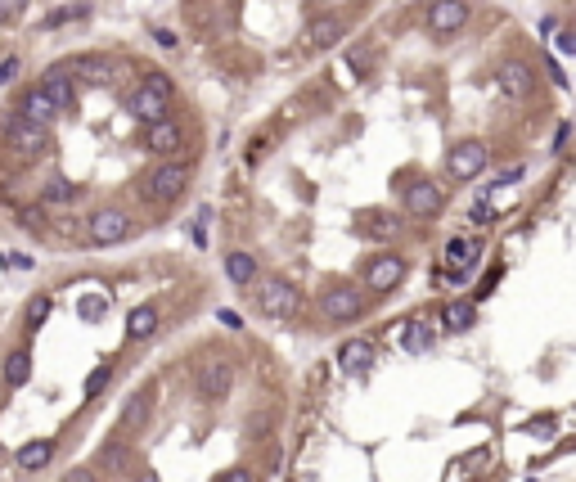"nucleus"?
<instances>
[{"label":"nucleus","mask_w":576,"mask_h":482,"mask_svg":"<svg viewBox=\"0 0 576 482\" xmlns=\"http://www.w3.org/2000/svg\"><path fill=\"white\" fill-rule=\"evenodd\" d=\"M27 379H32V356L18 347V352L5 356V388H23Z\"/></svg>","instance_id":"bb28decb"},{"label":"nucleus","mask_w":576,"mask_h":482,"mask_svg":"<svg viewBox=\"0 0 576 482\" xmlns=\"http://www.w3.org/2000/svg\"><path fill=\"white\" fill-rule=\"evenodd\" d=\"M549 77H554L558 91H567V77H563V68H558V64H549Z\"/></svg>","instance_id":"79ce46f5"},{"label":"nucleus","mask_w":576,"mask_h":482,"mask_svg":"<svg viewBox=\"0 0 576 482\" xmlns=\"http://www.w3.org/2000/svg\"><path fill=\"white\" fill-rule=\"evenodd\" d=\"M486 145L482 140H464V145H455L450 149V158H446V167H450V176L455 181H477V176L486 172Z\"/></svg>","instance_id":"423d86ee"},{"label":"nucleus","mask_w":576,"mask_h":482,"mask_svg":"<svg viewBox=\"0 0 576 482\" xmlns=\"http://www.w3.org/2000/svg\"><path fill=\"white\" fill-rule=\"evenodd\" d=\"M144 149H149V154H176L180 149V122H171V118L153 122V127L144 131Z\"/></svg>","instance_id":"f3484780"},{"label":"nucleus","mask_w":576,"mask_h":482,"mask_svg":"<svg viewBox=\"0 0 576 482\" xmlns=\"http://www.w3.org/2000/svg\"><path fill=\"white\" fill-rule=\"evenodd\" d=\"M554 149H558V154H563V149H567V122H563V127H558V136H554Z\"/></svg>","instance_id":"c03bdc74"},{"label":"nucleus","mask_w":576,"mask_h":482,"mask_svg":"<svg viewBox=\"0 0 576 482\" xmlns=\"http://www.w3.org/2000/svg\"><path fill=\"white\" fill-rule=\"evenodd\" d=\"M77 199V185H68L63 176H54L50 185H45V203H72Z\"/></svg>","instance_id":"c85d7f7f"},{"label":"nucleus","mask_w":576,"mask_h":482,"mask_svg":"<svg viewBox=\"0 0 576 482\" xmlns=\"http://www.w3.org/2000/svg\"><path fill=\"white\" fill-rule=\"evenodd\" d=\"M216 482H252V473H248V469H225Z\"/></svg>","instance_id":"58836bf2"},{"label":"nucleus","mask_w":576,"mask_h":482,"mask_svg":"<svg viewBox=\"0 0 576 482\" xmlns=\"http://www.w3.org/2000/svg\"><path fill=\"white\" fill-rule=\"evenodd\" d=\"M153 41H158V46H162V50H176V37H171V32H167V28H158V32H153Z\"/></svg>","instance_id":"ea45409f"},{"label":"nucleus","mask_w":576,"mask_h":482,"mask_svg":"<svg viewBox=\"0 0 576 482\" xmlns=\"http://www.w3.org/2000/svg\"><path fill=\"white\" fill-rule=\"evenodd\" d=\"M473 221H477V226H495V208L486 199H477L473 203Z\"/></svg>","instance_id":"72a5a7b5"},{"label":"nucleus","mask_w":576,"mask_h":482,"mask_svg":"<svg viewBox=\"0 0 576 482\" xmlns=\"http://www.w3.org/2000/svg\"><path fill=\"white\" fill-rule=\"evenodd\" d=\"M167 109H171V100H162V95L144 91V86L131 95V113L144 122V127H153V122H162V118H167Z\"/></svg>","instance_id":"aec40b11"},{"label":"nucleus","mask_w":576,"mask_h":482,"mask_svg":"<svg viewBox=\"0 0 576 482\" xmlns=\"http://www.w3.org/2000/svg\"><path fill=\"white\" fill-rule=\"evenodd\" d=\"M473 320H477V307L468 298H450L441 307V329L446 334H464V329H473Z\"/></svg>","instance_id":"6ab92c4d"},{"label":"nucleus","mask_w":576,"mask_h":482,"mask_svg":"<svg viewBox=\"0 0 576 482\" xmlns=\"http://www.w3.org/2000/svg\"><path fill=\"white\" fill-rule=\"evenodd\" d=\"M108 379H113V365H99V370H90V379H86V397H99V392L108 388Z\"/></svg>","instance_id":"2f4dec72"},{"label":"nucleus","mask_w":576,"mask_h":482,"mask_svg":"<svg viewBox=\"0 0 576 482\" xmlns=\"http://www.w3.org/2000/svg\"><path fill=\"white\" fill-rule=\"evenodd\" d=\"M68 73H77V77H86L90 86H104L108 77H113V64H108L104 55H77V59H68Z\"/></svg>","instance_id":"412c9836"},{"label":"nucleus","mask_w":576,"mask_h":482,"mask_svg":"<svg viewBox=\"0 0 576 482\" xmlns=\"http://www.w3.org/2000/svg\"><path fill=\"white\" fill-rule=\"evenodd\" d=\"M18 460V469L23 473H36V469H45V464L54 460V437H36V442H27L23 451L14 455Z\"/></svg>","instance_id":"5701e85b"},{"label":"nucleus","mask_w":576,"mask_h":482,"mask_svg":"<svg viewBox=\"0 0 576 482\" xmlns=\"http://www.w3.org/2000/svg\"><path fill=\"white\" fill-rule=\"evenodd\" d=\"M41 221H45V217H41V208H36V212H23V226H27V230H36Z\"/></svg>","instance_id":"37998d69"},{"label":"nucleus","mask_w":576,"mask_h":482,"mask_svg":"<svg viewBox=\"0 0 576 482\" xmlns=\"http://www.w3.org/2000/svg\"><path fill=\"white\" fill-rule=\"evenodd\" d=\"M14 113H18V118H27V122H36V127H50V122L59 118V109H54V104L45 100V95L36 91V86L23 95V100H18V109H14Z\"/></svg>","instance_id":"a211bd4d"},{"label":"nucleus","mask_w":576,"mask_h":482,"mask_svg":"<svg viewBox=\"0 0 576 482\" xmlns=\"http://www.w3.org/2000/svg\"><path fill=\"white\" fill-rule=\"evenodd\" d=\"M230 388H234V365L230 361H212V365H203V374H198V397L203 401H225L230 397Z\"/></svg>","instance_id":"9b49d317"},{"label":"nucleus","mask_w":576,"mask_h":482,"mask_svg":"<svg viewBox=\"0 0 576 482\" xmlns=\"http://www.w3.org/2000/svg\"><path fill=\"white\" fill-rule=\"evenodd\" d=\"M225 275H230V284H239V289H252V280H257V257L243 253V248L225 253Z\"/></svg>","instance_id":"4be33fe9"},{"label":"nucleus","mask_w":576,"mask_h":482,"mask_svg":"<svg viewBox=\"0 0 576 482\" xmlns=\"http://www.w3.org/2000/svg\"><path fill=\"white\" fill-rule=\"evenodd\" d=\"M99 464H104L108 473H117V478H126V482L144 478L140 460L131 455V446H126V442H104V446H99Z\"/></svg>","instance_id":"f8f14e48"},{"label":"nucleus","mask_w":576,"mask_h":482,"mask_svg":"<svg viewBox=\"0 0 576 482\" xmlns=\"http://www.w3.org/2000/svg\"><path fill=\"white\" fill-rule=\"evenodd\" d=\"M513 181H522V163H513V167H500V172L491 176V190H495V185H513Z\"/></svg>","instance_id":"473e14b6"},{"label":"nucleus","mask_w":576,"mask_h":482,"mask_svg":"<svg viewBox=\"0 0 576 482\" xmlns=\"http://www.w3.org/2000/svg\"><path fill=\"white\" fill-rule=\"evenodd\" d=\"M140 86H144V91H153V95H162V100H171V77L167 73H144Z\"/></svg>","instance_id":"c756f323"},{"label":"nucleus","mask_w":576,"mask_h":482,"mask_svg":"<svg viewBox=\"0 0 576 482\" xmlns=\"http://www.w3.org/2000/svg\"><path fill=\"white\" fill-rule=\"evenodd\" d=\"M0 131H5L9 149H18L23 158H36V154H45V149H50V127H36V122L18 118V113H9Z\"/></svg>","instance_id":"20e7f679"},{"label":"nucleus","mask_w":576,"mask_h":482,"mask_svg":"<svg viewBox=\"0 0 576 482\" xmlns=\"http://www.w3.org/2000/svg\"><path fill=\"white\" fill-rule=\"evenodd\" d=\"M320 311H324V320H356L360 311H365V293L360 289H351V284H338V289H329L320 298Z\"/></svg>","instance_id":"6e6552de"},{"label":"nucleus","mask_w":576,"mask_h":482,"mask_svg":"<svg viewBox=\"0 0 576 482\" xmlns=\"http://www.w3.org/2000/svg\"><path fill=\"white\" fill-rule=\"evenodd\" d=\"M131 230H135V221L126 217L122 208H99L95 217L86 221V239H90V244H99V248H108V244H122V239H131Z\"/></svg>","instance_id":"7ed1b4c3"},{"label":"nucleus","mask_w":576,"mask_h":482,"mask_svg":"<svg viewBox=\"0 0 576 482\" xmlns=\"http://www.w3.org/2000/svg\"><path fill=\"white\" fill-rule=\"evenodd\" d=\"M405 280V257L401 253H378L365 266V293H387Z\"/></svg>","instance_id":"39448f33"},{"label":"nucleus","mask_w":576,"mask_h":482,"mask_svg":"<svg viewBox=\"0 0 576 482\" xmlns=\"http://www.w3.org/2000/svg\"><path fill=\"white\" fill-rule=\"evenodd\" d=\"M216 320H221L225 329H239V316H234V311H216Z\"/></svg>","instance_id":"a19ab883"},{"label":"nucleus","mask_w":576,"mask_h":482,"mask_svg":"<svg viewBox=\"0 0 576 482\" xmlns=\"http://www.w3.org/2000/svg\"><path fill=\"white\" fill-rule=\"evenodd\" d=\"M36 91H41L45 95V100H50L54 104V109H72V100H77V91H72V77H68V68H50V73H45L41 77V86H36Z\"/></svg>","instance_id":"ddd939ff"},{"label":"nucleus","mask_w":576,"mask_h":482,"mask_svg":"<svg viewBox=\"0 0 576 482\" xmlns=\"http://www.w3.org/2000/svg\"><path fill=\"white\" fill-rule=\"evenodd\" d=\"M144 419H149V392H131L122 406V433H135V428H144Z\"/></svg>","instance_id":"a878e982"},{"label":"nucleus","mask_w":576,"mask_h":482,"mask_svg":"<svg viewBox=\"0 0 576 482\" xmlns=\"http://www.w3.org/2000/svg\"><path fill=\"white\" fill-rule=\"evenodd\" d=\"M45 316H50V298H45V293H41V298H32V302H27V325H32V329H41V325H45Z\"/></svg>","instance_id":"7c9ffc66"},{"label":"nucleus","mask_w":576,"mask_h":482,"mask_svg":"<svg viewBox=\"0 0 576 482\" xmlns=\"http://www.w3.org/2000/svg\"><path fill=\"white\" fill-rule=\"evenodd\" d=\"M495 86L504 91V100H527L531 86H536V73H531V64H522V59H509V64H500V73H495Z\"/></svg>","instance_id":"1a4fd4ad"},{"label":"nucleus","mask_w":576,"mask_h":482,"mask_svg":"<svg viewBox=\"0 0 576 482\" xmlns=\"http://www.w3.org/2000/svg\"><path fill=\"white\" fill-rule=\"evenodd\" d=\"M59 482H99V478H95V469H81V464H77V469H68Z\"/></svg>","instance_id":"c9c22d12"},{"label":"nucleus","mask_w":576,"mask_h":482,"mask_svg":"<svg viewBox=\"0 0 576 482\" xmlns=\"http://www.w3.org/2000/svg\"><path fill=\"white\" fill-rule=\"evenodd\" d=\"M558 55H576V37H572V32H558Z\"/></svg>","instance_id":"4c0bfd02"},{"label":"nucleus","mask_w":576,"mask_h":482,"mask_svg":"<svg viewBox=\"0 0 576 482\" xmlns=\"http://www.w3.org/2000/svg\"><path fill=\"white\" fill-rule=\"evenodd\" d=\"M468 23V0H432L428 5V32L432 37H455Z\"/></svg>","instance_id":"0eeeda50"},{"label":"nucleus","mask_w":576,"mask_h":482,"mask_svg":"<svg viewBox=\"0 0 576 482\" xmlns=\"http://www.w3.org/2000/svg\"><path fill=\"white\" fill-rule=\"evenodd\" d=\"M405 212H410V217H432V212H441V190L432 181L405 185Z\"/></svg>","instance_id":"4468645a"},{"label":"nucleus","mask_w":576,"mask_h":482,"mask_svg":"<svg viewBox=\"0 0 576 482\" xmlns=\"http://www.w3.org/2000/svg\"><path fill=\"white\" fill-rule=\"evenodd\" d=\"M185 185H189V167L185 163H162V167H153V172L144 176L140 194L149 203H171V199L185 194Z\"/></svg>","instance_id":"f257e3e1"},{"label":"nucleus","mask_w":576,"mask_h":482,"mask_svg":"<svg viewBox=\"0 0 576 482\" xmlns=\"http://www.w3.org/2000/svg\"><path fill=\"white\" fill-rule=\"evenodd\" d=\"M14 77H18V59L9 55L5 64H0V86H9V82H14Z\"/></svg>","instance_id":"e433bc0d"},{"label":"nucleus","mask_w":576,"mask_h":482,"mask_svg":"<svg viewBox=\"0 0 576 482\" xmlns=\"http://www.w3.org/2000/svg\"><path fill=\"white\" fill-rule=\"evenodd\" d=\"M342 32H347V23H342L338 14H329V19H315L302 41H306V50H329L342 41Z\"/></svg>","instance_id":"dca6fc26"},{"label":"nucleus","mask_w":576,"mask_h":482,"mask_svg":"<svg viewBox=\"0 0 576 482\" xmlns=\"http://www.w3.org/2000/svg\"><path fill=\"white\" fill-rule=\"evenodd\" d=\"M153 334H158V307L144 302V307H135L131 316H126V338H131V343H144V338H153Z\"/></svg>","instance_id":"b1692460"},{"label":"nucleus","mask_w":576,"mask_h":482,"mask_svg":"<svg viewBox=\"0 0 576 482\" xmlns=\"http://www.w3.org/2000/svg\"><path fill=\"white\" fill-rule=\"evenodd\" d=\"M477 257H482V239L455 235L446 244V275H450V280H464V275L477 266Z\"/></svg>","instance_id":"9d476101"},{"label":"nucleus","mask_w":576,"mask_h":482,"mask_svg":"<svg viewBox=\"0 0 576 482\" xmlns=\"http://www.w3.org/2000/svg\"><path fill=\"white\" fill-rule=\"evenodd\" d=\"M401 347H405V352H414V356L428 352V347H432V325H428V320H405V325H401Z\"/></svg>","instance_id":"393cba45"},{"label":"nucleus","mask_w":576,"mask_h":482,"mask_svg":"<svg viewBox=\"0 0 576 482\" xmlns=\"http://www.w3.org/2000/svg\"><path fill=\"white\" fill-rule=\"evenodd\" d=\"M374 361H378V352H374V343H369V338H347V343L338 347V365L347 374H365Z\"/></svg>","instance_id":"2eb2a0df"},{"label":"nucleus","mask_w":576,"mask_h":482,"mask_svg":"<svg viewBox=\"0 0 576 482\" xmlns=\"http://www.w3.org/2000/svg\"><path fill=\"white\" fill-rule=\"evenodd\" d=\"M396 230H401V221L387 217V212H369V217H365V235L369 239H392Z\"/></svg>","instance_id":"cd10ccee"},{"label":"nucleus","mask_w":576,"mask_h":482,"mask_svg":"<svg viewBox=\"0 0 576 482\" xmlns=\"http://www.w3.org/2000/svg\"><path fill=\"white\" fill-rule=\"evenodd\" d=\"M104 311H108V293H104V298H90V302H81V316H86V320H99V316H104Z\"/></svg>","instance_id":"f704fd0d"},{"label":"nucleus","mask_w":576,"mask_h":482,"mask_svg":"<svg viewBox=\"0 0 576 482\" xmlns=\"http://www.w3.org/2000/svg\"><path fill=\"white\" fill-rule=\"evenodd\" d=\"M257 307L275 320H288V316H297V307H302V293H297L288 280H279V275H266V280L257 284Z\"/></svg>","instance_id":"f03ea898"}]
</instances>
